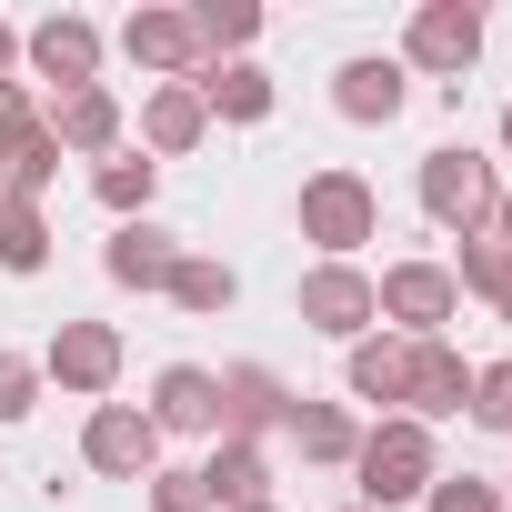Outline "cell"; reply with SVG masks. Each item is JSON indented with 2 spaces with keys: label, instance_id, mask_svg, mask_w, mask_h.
<instances>
[{
  "label": "cell",
  "instance_id": "1",
  "mask_svg": "<svg viewBox=\"0 0 512 512\" xmlns=\"http://www.w3.org/2000/svg\"><path fill=\"white\" fill-rule=\"evenodd\" d=\"M412 191H422V211H432L442 231H462V241H482L492 211H502V171H492L482 151H462V141H452V151H422V181H412Z\"/></svg>",
  "mask_w": 512,
  "mask_h": 512
},
{
  "label": "cell",
  "instance_id": "2",
  "mask_svg": "<svg viewBox=\"0 0 512 512\" xmlns=\"http://www.w3.org/2000/svg\"><path fill=\"white\" fill-rule=\"evenodd\" d=\"M352 472H362V512H392V502H422L442 462H432V432L392 412V422H372V432H362Z\"/></svg>",
  "mask_w": 512,
  "mask_h": 512
},
{
  "label": "cell",
  "instance_id": "3",
  "mask_svg": "<svg viewBox=\"0 0 512 512\" xmlns=\"http://www.w3.org/2000/svg\"><path fill=\"white\" fill-rule=\"evenodd\" d=\"M382 231V201L362 171H312L302 181V241H322V262H352V251Z\"/></svg>",
  "mask_w": 512,
  "mask_h": 512
},
{
  "label": "cell",
  "instance_id": "4",
  "mask_svg": "<svg viewBox=\"0 0 512 512\" xmlns=\"http://www.w3.org/2000/svg\"><path fill=\"white\" fill-rule=\"evenodd\" d=\"M372 302H382V322L402 342H442V322L462 312V282H452V262H392L372 282Z\"/></svg>",
  "mask_w": 512,
  "mask_h": 512
},
{
  "label": "cell",
  "instance_id": "5",
  "mask_svg": "<svg viewBox=\"0 0 512 512\" xmlns=\"http://www.w3.org/2000/svg\"><path fill=\"white\" fill-rule=\"evenodd\" d=\"M292 312H302L312 332H332V342H362V332L382 322V302H372V272H362V262H312V272H302V292H292Z\"/></svg>",
  "mask_w": 512,
  "mask_h": 512
},
{
  "label": "cell",
  "instance_id": "6",
  "mask_svg": "<svg viewBox=\"0 0 512 512\" xmlns=\"http://www.w3.org/2000/svg\"><path fill=\"white\" fill-rule=\"evenodd\" d=\"M81 462L111 472V482H151V472H161V432H151V412H141V402H91V422H81Z\"/></svg>",
  "mask_w": 512,
  "mask_h": 512
},
{
  "label": "cell",
  "instance_id": "7",
  "mask_svg": "<svg viewBox=\"0 0 512 512\" xmlns=\"http://www.w3.org/2000/svg\"><path fill=\"white\" fill-rule=\"evenodd\" d=\"M472 61H482V11H472V0H422L412 31H402V71H442V81H462Z\"/></svg>",
  "mask_w": 512,
  "mask_h": 512
},
{
  "label": "cell",
  "instance_id": "8",
  "mask_svg": "<svg viewBox=\"0 0 512 512\" xmlns=\"http://www.w3.org/2000/svg\"><path fill=\"white\" fill-rule=\"evenodd\" d=\"M41 382H61V392H111L121 382V332L111 322H61L51 332V352H41Z\"/></svg>",
  "mask_w": 512,
  "mask_h": 512
},
{
  "label": "cell",
  "instance_id": "9",
  "mask_svg": "<svg viewBox=\"0 0 512 512\" xmlns=\"http://www.w3.org/2000/svg\"><path fill=\"white\" fill-rule=\"evenodd\" d=\"M21 61H31L41 81H61V91H91V81H101V31H91L81 11H51L41 31H21Z\"/></svg>",
  "mask_w": 512,
  "mask_h": 512
},
{
  "label": "cell",
  "instance_id": "10",
  "mask_svg": "<svg viewBox=\"0 0 512 512\" xmlns=\"http://www.w3.org/2000/svg\"><path fill=\"white\" fill-rule=\"evenodd\" d=\"M292 422V382L272 372V362H231L221 372V432L231 442H262V432H282Z\"/></svg>",
  "mask_w": 512,
  "mask_h": 512
},
{
  "label": "cell",
  "instance_id": "11",
  "mask_svg": "<svg viewBox=\"0 0 512 512\" xmlns=\"http://www.w3.org/2000/svg\"><path fill=\"white\" fill-rule=\"evenodd\" d=\"M472 402V362L452 352V342H412V372H402V422H442V412H462Z\"/></svg>",
  "mask_w": 512,
  "mask_h": 512
},
{
  "label": "cell",
  "instance_id": "12",
  "mask_svg": "<svg viewBox=\"0 0 512 512\" xmlns=\"http://www.w3.org/2000/svg\"><path fill=\"white\" fill-rule=\"evenodd\" d=\"M121 51H131L151 81H191V71H201V31H191V11H131V21H121Z\"/></svg>",
  "mask_w": 512,
  "mask_h": 512
},
{
  "label": "cell",
  "instance_id": "13",
  "mask_svg": "<svg viewBox=\"0 0 512 512\" xmlns=\"http://www.w3.org/2000/svg\"><path fill=\"white\" fill-rule=\"evenodd\" d=\"M101 272H111L121 292H171V272H181V241H171L161 221H121V231H111V251H101Z\"/></svg>",
  "mask_w": 512,
  "mask_h": 512
},
{
  "label": "cell",
  "instance_id": "14",
  "mask_svg": "<svg viewBox=\"0 0 512 512\" xmlns=\"http://www.w3.org/2000/svg\"><path fill=\"white\" fill-rule=\"evenodd\" d=\"M201 492H211V512H262V502H272V452L221 432L211 462H201Z\"/></svg>",
  "mask_w": 512,
  "mask_h": 512
},
{
  "label": "cell",
  "instance_id": "15",
  "mask_svg": "<svg viewBox=\"0 0 512 512\" xmlns=\"http://www.w3.org/2000/svg\"><path fill=\"white\" fill-rule=\"evenodd\" d=\"M41 131L61 141V151H121V101H111V81H91V91H61L51 111H41Z\"/></svg>",
  "mask_w": 512,
  "mask_h": 512
},
{
  "label": "cell",
  "instance_id": "16",
  "mask_svg": "<svg viewBox=\"0 0 512 512\" xmlns=\"http://www.w3.org/2000/svg\"><path fill=\"white\" fill-rule=\"evenodd\" d=\"M151 432H221V372L171 362V372L151 382Z\"/></svg>",
  "mask_w": 512,
  "mask_h": 512
},
{
  "label": "cell",
  "instance_id": "17",
  "mask_svg": "<svg viewBox=\"0 0 512 512\" xmlns=\"http://www.w3.org/2000/svg\"><path fill=\"white\" fill-rule=\"evenodd\" d=\"M191 91H201V111H221V121H272V71H262V61H201Z\"/></svg>",
  "mask_w": 512,
  "mask_h": 512
},
{
  "label": "cell",
  "instance_id": "18",
  "mask_svg": "<svg viewBox=\"0 0 512 512\" xmlns=\"http://www.w3.org/2000/svg\"><path fill=\"white\" fill-rule=\"evenodd\" d=\"M332 111H342V121H362V131L402 121V61H342V81H332Z\"/></svg>",
  "mask_w": 512,
  "mask_h": 512
},
{
  "label": "cell",
  "instance_id": "19",
  "mask_svg": "<svg viewBox=\"0 0 512 512\" xmlns=\"http://www.w3.org/2000/svg\"><path fill=\"white\" fill-rule=\"evenodd\" d=\"M201 131H211V111H201V91H191V81H161V91L141 101V141H151L161 161H181Z\"/></svg>",
  "mask_w": 512,
  "mask_h": 512
},
{
  "label": "cell",
  "instance_id": "20",
  "mask_svg": "<svg viewBox=\"0 0 512 512\" xmlns=\"http://www.w3.org/2000/svg\"><path fill=\"white\" fill-rule=\"evenodd\" d=\"M402 372H412V342H402V332H362L352 362H342L352 402H402Z\"/></svg>",
  "mask_w": 512,
  "mask_h": 512
},
{
  "label": "cell",
  "instance_id": "21",
  "mask_svg": "<svg viewBox=\"0 0 512 512\" xmlns=\"http://www.w3.org/2000/svg\"><path fill=\"white\" fill-rule=\"evenodd\" d=\"M282 432L302 442V462H352V452H362V422H352L342 402H302V392H292V422H282Z\"/></svg>",
  "mask_w": 512,
  "mask_h": 512
},
{
  "label": "cell",
  "instance_id": "22",
  "mask_svg": "<svg viewBox=\"0 0 512 512\" xmlns=\"http://www.w3.org/2000/svg\"><path fill=\"white\" fill-rule=\"evenodd\" d=\"M91 191H101V211H121V221H151V191H161V161H141V151H111V161L91 171Z\"/></svg>",
  "mask_w": 512,
  "mask_h": 512
},
{
  "label": "cell",
  "instance_id": "23",
  "mask_svg": "<svg viewBox=\"0 0 512 512\" xmlns=\"http://www.w3.org/2000/svg\"><path fill=\"white\" fill-rule=\"evenodd\" d=\"M452 282H462V292H482V302H492V312L512 322V241H492V231H482V241H462Z\"/></svg>",
  "mask_w": 512,
  "mask_h": 512
},
{
  "label": "cell",
  "instance_id": "24",
  "mask_svg": "<svg viewBox=\"0 0 512 512\" xmlns=\"http://www.w3.org/2000/svg\"><path fill=\"white\" fill-rule=\"evenodd\" d=\"M41 262H51L41 201H11V191H0V272H41Z\"/></svg>",
  "mask_w": 512,
  "mask_h": 512
},
{
  "label": "cell",
  "instance_id": "25",
  "mask_svg": "<svg viewBox=\"0 0 512 512\" xmlns=\"http://www.w3.org/2000/svg\"><path fill=\"white\" fill-rule=\"evenodd\" d=\"M171 302H181V312H231V302H241V272H231V262H201V251H181Z\"/></svg>",
  "mask_w": 512,
  "mask_h": 512
},
{
  "label": "cell",
  "instance_id": "26",
  "mask_svg": "<svg viewBox=\"0 0 512 512\" xmlns=\"http://www.w3.org/2000/svg\"><path fill=\"white\" fill-rule=\"evenodd\" d=\"M191 31H201V61H221V51H251V41H262V11H251V0H201Z\"/></svg>",
  "mask_w": 512,
  "mask_h": 512
},
{
  "label": "cell",
  "instance_id": "27",
  "mask_svg": "<svg viewBox=\"0 0 512 512\" xmlns=\"http://www.w3.org/2000/svg\"><path fill=\"white\" fill-rule=\"evenodd\" d=\"M51 171H61V141H51V131H31V141L0 151V191H11V201H41V191H51Z\"/></svg>",
  "mask_w": 512,
  "mask_h": 512
},
{
  "label": "cell",
  "instance_id": "28",
  "mask_svg": "<svg viewBox=\"0 0 512 512\" xmlns=\"http://www.w3.org/2000/svg\"><path fill=\"white\" fill-rule=\"evenodd\" d=\"M482 432H512V362H482L472 372V402H462Z\"/></svg>",
  "mask_w": 512,
  "mask_h": 512
},
{
  "label": "cell",
  "instance_id": "29",
  "mask_svg": "<svg viewBox=\"0 0 512 512\" xmlns=\"http://www.w3.org/2000/svg\"><path fill=\"white\" fill-rule=\"evenodd\" d=\"M31 412H41V362L0 352V422H31Z\"/></svg>",
  "mask_w": 512,
  "mask_h": 512
},
{
  "label": "cell",
  "instance_id": "30",
  "mask_svg": "<svg viewBox=\"0 0 512 512\" xmlns=\"http://www.w3.org/2000/svg\"><path fill=\"white\" fill-rule=\"evenodd\" d=\"M432 512H502V492L482 482V472H432V492H422Z\"/></svg>",
  "mask_w": 512,
  "mask_h": 512
},
{
  "label": "cell",
  "instance_id": "31",
  "mask_svg": "<svg viewBox=\"0 0 512 512\" xmlns=\"http://www.w3.org/2000/svg\"><path fill=\"white\" fill-rule=\"evenodd\" d=\"M41 131V101H31V81H0V151L11 141H31Z\"/></svg>",
  "mask_w": 512,
  "mask_h": 512
},
{
  "label": "cell",
  "instance_id": "32",
  "mask_svg": "<svg viewBox=\"0 0 512 512\" xmlns=\"http://www.w3.org/2000/svg\"><path fill=\"white\" fill-rule=\"evenodd\" d=\"M151 512H211L201 472H151Z\"/></svg>",
  "mask_w": 512,
  "mask_h": 512
},
{
  "label": "cell",
  "instance_id": "33",
  "mask_svg": "<svg viewBox=\"0 0 512 512\" xmlns=\"http://www.w3.org/2000/svg\"><path fill=\"white\" fill-rule=\"evenodd\" d=\"M11 71H21V31H11V21H0V81H11Z\"/></svg>",
  "mask_w": 512,
  "mask_h": 512
},
{
  "label": "cell",
  "instance_id": "34",
  "mask_svg": "<svg viewBox=\"0 0 512 512\" xmlns=\"http://www.w3.org/2000/svg\"><path fill=\"white\" fill-rule=\"evenodd\" d=\"M492 241H512V191H502V211H492Z\"/></svg>",
  "mask_w": 512,
  "mask_h": 512
},
{
  "label": "cell",
  "instance_id": "35",
  "mask_svg": "<svg viewBox=\"0 0 512 512\" xmlns=\"http://www.w3.org/2000/svg\"><path fill=\"white\" fill-rule=\"evenodd\" d=\"M502 151H512V111H502Z\"/></svg>",
  "mask_w": 512,
  "mask_h": 512
},
{
  "label": "cell",
  "instance_id": "36",
  "mask_svg": "<svg viewBox=\"0 0 512 512\" xmlns=\"http://www.w3.org/2000/svg\"><path fill=\"white\" fill-rule=\"evenodd\" d=\"M262 512H282V502H262Z\"/></svg>",
  "mask_w": 512,
  "mask_h": 512
},
{
  "label": "cell",
  "instance_id": "37",
  "mask_svg": "<svg viewBox=\"0 0 512 512\" xmlns=\"http://www.w3.org/2000/svg\"><path fill=\"white\" fill-rule=\"evenodd\" d=\"M342 512H362V502H342Z\"/></svg>",
  "mask_w": 512,
  "mask_h": 512
},
{
  "label": "cell",
  "instance_id": "38",
  "mask_svg": "<svg viewBox=\"0 0 512 512\" xmlns=\"http://www.w3.org/2000/svg\"><path fill=\"white\" fill-rule=\"evenodd\" d=\"M502 512H512V502H502Z\"/></svg>",
  "mask_w": 512,
  "mask_h": 512
}]
</instances>
